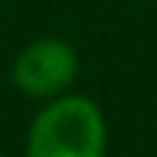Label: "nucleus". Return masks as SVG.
Listing matches in <instances>:
<instances>
[{"instance_id":"f257e3e1","label":"nucleus","mask_w":157,"mask_h":157,"mask_svg":"<svg viewBox=\"0 0 157 157\" xmlns=\"http://www.w3.org/2000/svg\"><path fill=\"white\" fill-rule=\"evenodd\" d=\"M108 123L102 108L80 93L46 99L25 136V157H105Z\"/></svg>"},{"instance_id":"f03ea898","label":"nucleus","mask_w":157,"mask_h":157,"mask_svg":"<svg viewBox=\"0 0 157 157\" xmlns=\"http://www.w3.org/2000/svg\"><path fill=\"white\" fill-rule=\"evenodd\" d=\"M80 59L65 37H37L25 43L10 68L13 86L28 99H56L71 90Z\"/></svg>"},{"instance_id":"7ed1b4c3","label":"nucleus","mask_w":157,"mask_h":157,"mask_svg":"<svg viewBox=\"0 0 157 157\" xmlns=\"http://www.w3.org/2000/svg\"><path fill=\"white\" fill-rule=\"evenodd\" d=\"M0 157H16V154H3V151H0Z\"/></svg>"}]
</instances>
